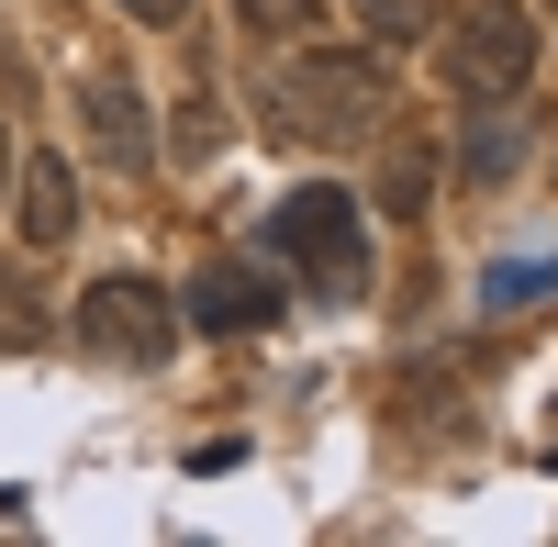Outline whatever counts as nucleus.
Listing matches in <instances>:
<instances>
[{
  "mask_svg": "<svg viewBox=\"0 0 558 547\" xmlns=\"http://www.w3.org/2000/svg\"><path fill=\"white\" fill-rule=\"evenodd\" d=\"M380 112H391V68L380 57H324V34L302 57L257 68V123L279 146H347V134H368Z\"/></svg>",
  "mask_w": 558,
  "mask_h": 547,
  "instance_id": "1",
  "label": "nucleus"
},
{
  "mask_svg": "<svg viewBox=\"0 0 558 547\" xmlns=\"http://www.w3.org/2000/svg\"><path fill=\"white\" fill-rule=\"evenodd\" d=\"M268 257L302 268L324 302H357V291H368V212H357V191H336V179L279 191V212H268Z\"/></svg>",
  "mask_w": 558,
  "mask_h": 547,
  "instance_id": "2",
  "label": "nucleus"
},
{
  "mask_svg": "<svg viewBox=\"0 0 558 547\" xmlns=\"http://www.w3.org/2000/svg\"><path fill=\"white\" fill-rule=\"evenodd\" d=\"M536 78V12L525 0H458L447 12V89L458 101H514Z\"/></svg>",
  "mask_w": 558,
  "mask_h": 547,
  "instance_id": "3",
  "label": "nucleus"
},
{
  "mask_svg": "<svg viewBox=\"0 0 558 547\" xmlns=\"http://www.w3.org/2000/svg\"><path fill=\"white\" fill-rule=\"evenodd\" d=\"M78 347L101 357V369H157L179 347V313H168L157 280H89L78 291Z\"/></svg>",
  "mask_w": 558,
  "mask_h": 547,
  "instance_id": "4",
  "label": "nucleus"
},
{
  "mask_svg": "<svg viewBox=\"0 0 558 547\" xmlns=\"http://www.w3.org/2000/svg\"><path fill=\"white\" fill-rule=\"evenodd\" d=\"M191 325L202 336H268L279 325V280L257 257H213L202 280H191Z\"/></svg>",
  "mask_w": 558,
  "mask_h": 547,
  "instance_id": "5",
  "label": "nucleus"
},
{
  "mask_svg": "<svg viewBox=\"0 0 558 547\" xmlns=\"http://www.w3.org/2000/svg\"><path fill=\"white\" fill-rule=\"evenodd\" d=\"M78 134L101 146L112 168H146L157 157V123H146V89H134L123 68H89L78 78Z\"/></svg>",
  "mask_w": 558,
  "mask_h": 547,
  "instance_id": "6",
  "label": "nucleus"
},
{
  "mask_svg": "<svg viewBox=\"0 0 558 547\" xmlns=\"http://www.w3.org/2000/svg\"><path fill=\"white\" fill-rule=\"evenodd\" d=\"M12 223H23V246H68V223H78V179L57 157H23L12 168Z\"/></svg>",
  "mask_w": 558,
  "mask_h": 547,
  "instance_id": "7",
  "label": "nucleus"
},
{
  "mask_svg": "<svg viewBox=\"0 0 558 547\" xmlns=\"http://www.w3.org/2000/svg\"><path fill=\"white\" fill-rule=\"evenodd\" d=\"M525 146H536L525 112H514V101H481V123L458 134V179H470V191H502V179L525 168Z\"/></svg>",
  "mask_w": 558,
  "mask_h": 547,
  "instance_id": "8",
  "label": "nucleus"
},
{
  "mask_svg": "<svg viewBox=\"0 0 558 547\" xmlns=\"http://www.w3.org/2000/svg\"><path fill=\"white\" fill-rule=\"evenodd\" d=\"M425 191H436V146H425V134H402V146L380 157V212H425Z\"/></svg>",
  "mask_w": 558,
  "mask_h": 547,
  "instance_id": "9",
  "label": "nucleus"
},
{
  "mask_svg": "<svg viewBox=\"0 0 558 547\" xmlns=\"http://www.w3.org/2000/svg\"><path fill=\"white\" fill-rule=\"evenodd\" d=\"M481 302H492V313L558 302V257H492V268H481Z\"/></svg>",
  "mask_w": 558,
  "mask_h": 547,
  "instance_id": "10",
  "label": "nucleus"
},
{
  "mask_svg": "<svg viewBox=\"0 0 558 547\" xmlns=\"http://www.w3.org/2000/svg\"><path fill=\"white\" fill-rule=\"evenodd\" d=\"M157 157H179V168H202V157H223V101L213 89H191V101L168 112V146Z\"/></svg>",
  "mask_w": 558,
  "mask_h": 547,
  "instance_id": "11",
  "label": "nucleus"
},
{
  "mask_svg": "<svg viewBox=\"0 0 558 547\" xmlns=\"http://www.w3.org/2000/svg\"><path fill=\"white\" fill-rule=\"evenodd\" d=\"M235 23H246L257 45H313V34H324V0H235Z\"/></svg>",
  "mask_w": 558,
  "mask_h": 547,
  "instance_id": "12",
  "label": "nucleus"
},
{
  "mask_svg": "<svg viewBox=\"0 0 558 547\" xmlns=\"http://www.w3.org/2000/svg\"><path fill=\"white\" fill-rule=\"evenodd\" d=\"M357 23H368V45H391V57H402V45L436 34V0H357Z\"/></svg>",
  "mask_w": 558,
  "mask_h": 547,
  "instance_id": "13",
  "label": "nucleus"
},
{
  "mask_svg": "<svg viewBox=\"0 0 558 547\" xmlns=\"http://www.w3.org/2000/svg\"><path fill=\"white\" fill-rule=\"evenodd\" d=\"M0 347H45V302H34V280H23V268L0 280Z\"/></svg>",
  "mask_w": 558,
  "mask_h": 547,
  "instance_id": "14",
  "label": "nucleus"
},
{
  "mask_svg": "<svg viewBox=\"0 0 558 547\" xmlns=\"http://www.w3.org/2000/svg\"><path fill=\"white\" fill-rule=\"evenodd\" d=\"M123 12H134V23H157V34H168V23H191V0H123Z\"/></svg>",
  "mask_w": 558,
  "mask_h": 547,
  "instance_id": "15",
  "label": "nucleus"
},
{
  "mask_svg": "<svg viewBox=\"0 0 558 547\" xmlns=\"http://www.w3.org/2000/svg\"><path fill=\"white\" fill-rule=\"evenodd\" d=\"M0 191H12V134H0Z\"/></svg>",
  "mask_w": 558,
  "mask_h": 547,
  "instance_id": "16",
  "label": "nucleus"
},
{
  "mask_svg": "<svg viewBox=\"0 0 558 547\" xmlns=\"http://www.w3.org/2000/svg\"><path fill=\"white\" fill-rule=\"evenodd\" d=\"M0 78H12V45H0Z\"/></svg>",
  "mask_w": 558,
  "mask_h": 547,
  "instance_id": "17",
  "label": "nucleus"
}]
</instances>
